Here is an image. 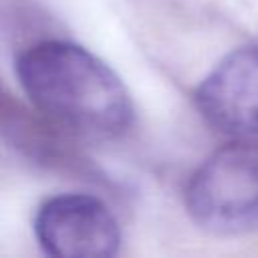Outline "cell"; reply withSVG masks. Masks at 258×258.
<instances>
[{"label":"cell","mask_w":258,"mask_h":258,"mask_svg":"<svg viewBox=\"0 0 258 258\" xmlns=\"http://www.w3.org/2000/svg\"><path fill=\"white\" fill-rule=\"evenodd\" d=\"M16 75L36 109L89 137H117L131 127V97L97 54L67 40H42L20 52Z\"/></svg>","instance_id":"6da1fadb"},{"label":"cell","mask_w":258,"mask_h":258,"mask_svg":"<svg viewBox=\"0 0 258 258\" xmlns=\"http://www.w3.org/2000/svg\"><path fill=\"white\" fill-rule=\"evenodd\" d=\"M185 210L214 236L258 232V139L236 137L191 173Z\"/></svg>","instance_id":"7a4b0ae2"},{"label":"cell","mask_w":258,"mask_h":258,"mask_svg":"<svg viewBox=\"0 0 258 258\" xmlns=\"http://www.w3.org/2000/svg\"><path fill=\"white\" fill-rule=\"evenodd\" d=\"M34 236L46 254L58 258H109L121 244L113 212L89 194L48 198L34 216Z\"/></svg>","instance_id":"3957f363"},{"label":"cell","mask_w":258,"mask_h":258,"mask_svg":"<svg viewBox=\"0 0 258 258\" xmlns=\"http://www.w3.org/2000/svg\"><path fill=\"white\" fill-rule=\"evenodd\" d=\"M196 103L216 129L232 137L258 139V48L226 54L200 83Z\"/></svg>","instance_id":"277c9868"}]
</instances>
